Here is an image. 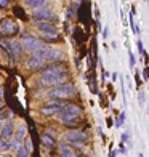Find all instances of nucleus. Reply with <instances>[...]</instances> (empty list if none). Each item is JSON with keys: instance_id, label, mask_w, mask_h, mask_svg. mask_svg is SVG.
Returning <instances> with one entry per match:
<instances>
[{"instance_id": "1", "label": "nucleus", "mask_w": 149, "mask_h": 157, "mask_svg": "<svg viewBox=\"0 0 149 157\" xmlns=\"http://www.w3.org/2000/svg\"><path fill=\"white\" fill-rule=\"evenodd\" d=\"M67 78V69L64 66H52L47 71L40 74V85H47V87H52V85H61L64 83V80Z\"/></svg>"}, {"instance_id": "2", "label": "nucleus", "mask_w": 149, "mask_h": 157, "mask_svg": "<svg viewBox=\"0 0 149 157\" xmlns=\"http://www.w3.org/2000/svg\"><path fill=\"white\" fill-rule=\"evenodd\" d=\"M80 114H82L80 106H77V104H66L64 108L56 114V117H58V120L61 124H67L69 125V124H72V120H75Z\"/></svg>"}, {"instance_id": "3", "label": "nucleus", "mask_w": 149, "mask_h": 157, "mask_svg": "<svg viewBox=\"0 0 149 157\" xmlns=\"http://www.w3.org/2000/svg\"><path fill=\"white\" fill-rule=\"evenodd\" d=\"M47 95L52 96V99L72 98L75 95V87L72 83H61V85H56L55 88H50Z\"/></svg>"}, {"instance_id": "4", "label": "nucleus", "mask_w": 149, "mask_h": 157, "mask_svg": "<svg viewBox=\"0 0 149 157\" xmlns=\"http://www.w3.org/2000/svg\"><path fill=\"white\" fill-rule=\"evenodd\" d=\"M21 44H23V45H21V48L26 50V52H31V53H37V52H40V50L45 47L39 39L32 37V35H29V34L23 35V40H21Z\"/></svg>"}, {"instance_id": "5", "label": "nucleus", "mask_w": 149, "mask_h": 157, "mask_svg": "<svg viewBox=\"0 0 149 157\" xmlns=\"http://www.w3.org/2000/svg\"><path fill=\"white\" fill-rule=\"evenodd\" d=\"M37 55L44 61H56V59L63 58V52L58 48H55V47H44L40 52H37Z\"/></svg>"}, {"instance_id": "6", "label": "nucleus", "mask_w": 149, "mask_h": 157, "mask_svg": "<svg viewBox=\"0 0 149 157\" xmlns=\"http://www.w3.org/2000/svg\"><path fill=\"white\" fill-rule=\"evenodd\" d=\"M18 32V24L15 19H3L0 23V34L2 35H13Z\"/></svg>"}, {"instance_id": "7", "label": "nucleus", "mask_w": 149, "mask_h": 157, "mask_svg": "<svg viewBox=\"0 0 149 157\" xmlns=\"http://www.w3.org/2000/svg\"><path fill=\"white\" fill-rule=\"evenodd\" d=\"M37 29L44 35H58V29H56V26L52 24L50 21H39V23H37Z\"/></svg>"}, {"instance_id": "8", "label": "nucleus", "mask_w": 149, "mask_h": 157, "mask_svg": "<svg viewBox=\"0 0 149 157\" xmlns=\"http://www.w3.org/2000/svg\"><path fill=\"white\" fill-rule=\"evenodd\" d=\"M64 138L71 143H85L88 138V135L85 133V132H79V130H69L66 135H64Z\"/></svg>"}, {"instance_id": "9", "label": "nucleus", "mask_w": 149, "mask_h": 157, "mask_svg": "<svg viewBox=\"0 0 149 157\" xmlns=\"http://www.w3.org/2000/svg\"><path fill=\"white\" fill-rule=\"evenodd\" d=\"M15 128H13V124L11 122H6L3 127H2V130H0V138H2L5 143H8L13 136H15Z\"/></svg>"}, {"instance_id": "10", "label": "nucleus", "mask_w": 149, "mask_h": 157, "mask_svg": "<svg viewBox=\"0 0 149 157\" xmlns=\"http://www.w3.org/2000/svg\"><path fill=\"white\" fill-rule=\"evenodd\" d=\"M34 18L35 19H42V21H47L53 16V11L52 8H48V6H42V8H37V10H34Z\"/></svg>"}, {"instance_id": "11", "label": "nucleus", "mask_w": 149, "mask_h": 157, "mask_svg": "<svg viewBox=\"0 0 149 157\" xmlns=\"http://www.w3.org/2000/svg\"><path fill=\"white\" fill-rule=\"evenodd\" d=\"M2 45H3L6 50H8V52H10V55H13L15 58H19V55H21V50H23V48H21V45L18 44V42H3Z\"/></svg>"}, {"instance_id": "12", "label": "nucleus", "mask_w": 149, "mask_h": 157, "mask_svg": "<svg viewBox=\"0 0 149 157\" xmlns=\"http://www.w3.org/2000/svg\"><path fill=\"white\" fill-rule=\"evenodd\" d=\"M44 64H45V61L42 59V58H40V56H39L37 53H34V56H32V58H31L29 61L26 63V66L29 67V69H39V67H42V66H44Z\"/></svg>"}, {"instance_id": "13", "label": "nucleus", "mask_w": 149, "mask_h": 157, "mask_svg": "<svg viewBox=\"0 0 149 157\" xmlns=\"http://www.w3.org/2000/svg\"><path fill=\"white\" fill-rule=\"evenodd\" d=\"M59 155L61 157H75V152L71 147H67L66 144H61L59 146Z\"/></svg>"}, {"instance_id": "14", "label": "nucleus", "mask_w": 149, "mask_h": 157, "mask_svg": "<svg viewBox=\"0 0 149 157\" xmlns=\"http://www.w3.org/2000/svg\"><path fill=\"white\" fill-rule=\"evenodd\" d=\"M26 5L31 6V8L37 10V8H42V6H45L47 2H44V0H26Z\"/></svg>"}, {"instance_id": "15", "label": "nucleus", "mask_w": 149, "mask_h": 157, "mask_svg": "<svg viewBox=\"0 0 149 157\" xmlns=\"http://www.w3.org/2000/svg\"><path fill=\"white\" fill-rule=\"evenodd\" d=\"M42 143H44V146L45 147H48V149H52V147H55V144H56V143H55V140L52 138V136H50V135H42Z\"/></svg>"}, {"instance_id": "16", "label": "nucleus", "mask_w": 149, "mask_h": 157, "mask_svg": "<svg viewBox=\"0 0 149 157\" xmlns=\"http://www.w3.org/2000/svg\"><path fill=\"white\" fill-rule=\"evenodd\" d=\"M27 135V128H26V125L24 124H21L19 127H18V130H16V133H15V138H18L19 141H23V138Z\"/></svg>"}, {"instance_id": "17", "label": "nucleus", "mask_w": 149, "mask_h": 157, "mask_svg": "<svg viewBox=\"0 0 149 157\" xmlns=\"http://www.w3.org/2000/svg\"><path fill=\"white\" fill-rule=\"evenodd\" d=\"M8 146L13 149V151H18L19 147H23V144H21V141H19L18 138H15V136H13V138L8 141Z\"/></svg>"}, {"instance_id": "18", "label": "nucleus", "mask_w": 149, "mask_h": 157, "mask_svg": "<svg viewBox=\"0 0 149 157\" xmlns=\"http://www.w3.org/2000/svg\"><path fill=\"white\" fill-rule=\"evenodd\" d=\"M61 109H58V108H44L42 109V114L44 116H56Z\"/></svg>"}, {"instance_id": "19", "label": "nucleus", "mask_w": 149, "mask_h": 157, "mask_svg": "<svg viewBox=\"0 0 149 157\" xmlns=\"http://www.w3.org/2000/svg\"><path fill=\"white\" fill-rule=\"evenodd\" d=\"M16 155H18V157H31V152L23 146V147H19L18 151H16Z\"/></svg>"}, {"instance_id": "20", "label": "nucleus", "mask_w": 149, "mask_h": 157, "mask_svg": "<svg viewBox=\"0 0 149 157\" xmlns=\"http://www.w3.org/2000/svg\"><path fill=\"white\" fill-rule=\"evenodd\" d=\"M144 101H146V93H144V91H139V93H138V103H139L141 108L144 106Z\"/></svg>"}, {"instance_id": "21", "label": "nucleus", "mask_w": 149, "mask_h": 157, "mask_svg": "<svg viewBox=\"0 0 149 157\" xmlns=\"http://www.w3.org/2000/svg\"><path fill=\"white\" fill-rule=\"evenodd\" d=\"M124 120H125V114L122 112V114L119 116V120L116 122V127H117V128H119V127H122V125H124Z\"/></svg>"}, {"instance_id": "22", "label": "nucleus", "mask_w": 149, "mask_h": 157, "mask_svg": "<svg viewBox=\"0 0 149 157\" xmlns=\"http://www.w3.org/2000/svg\"><path fill=\"white\" fill-rule=\"evenodd\" d=\"M130 140H132V135H130V130H128V132H125L122 135V143H127V141H130Z\"/></svg>"}, {"instance_id": "23", "label": "nucleus", "mask_w": 149, "mask_h": 157, "mask_svg": "<svg viewBox=\"0 0 149 157\" xmlns=\"http://www.w3.org/2000/svg\"><path fill=\"white\" fill-rule=\"evenodd\" d=\"M138 50H139V53H143V56H146V52H144V45H143V42L141 40H138Z\"/></svg>"}, {"instance_id": "24", "label": "nucleus", "mask_w": 149, "mask_h": 157, "mask_svg": "<svg viewBox=\"0 0 149 157\" xmlns=\"http://www.w3.org/2000/svg\"><path fill=\"white\" fill-rule=\"evenodd\" d=\"M6 147H8V143H5L2 138H0V151H5Z\"/></svg>"}, {"instance_id": "25", "label": "nucleus", "mask_w": 149, "mask_h": 157, "mask_svg": "<svg viewBox=\"0 0 149 157\" xmlns=\"http://www.w3.org/2000/svg\"><path fill=\"white\" fill-rule=\"evenodd\" d=\"M128 58H130V66L133 67L135 66V56H133V53L130 52V50H128Z\"/></svg>"}, {"instance_id": "26", "label": "nucleus", "mask_w": 149, "mask_h": 157, "mask_svg": "<svg viewBox=\"0 0 149 157\" xmlns=\"http://www.w3.org/2000/svg\"><path fill=\"white\" fill-rule=\"evenodd\" d=\"M108 35H109V27L104 26V29H103V39H108Z\"/></svg>"}, {"instance_id": "27", "label": "nucleus", "mask_w": 149, "mask_h": 157, "mask_svg": "<svg viewBox=\"0 0 149 157\" xmlns=\"http://www.w3.org/2000/svg\"><path fill=\"white\" fill-rule=\"evenodd\" d=\"M24 147L31 152V151H32V141H31V140H27V143H26V146H24Z\"/></svg>"}, {"instance_id": "28", "label": "nucleus", "mask_w": 149, "mask_h": 157, "mask_svg": "<svg viewBox=\"0 0 149 157\" xmlns=\"http://www.w3.org/2000/svg\"><path fill=\"white\" fill-rule=\"evenodd\" d=\"M72 144H74L75 147H79V149H82V147H83V143H80V141H79V143H72Z\"/></svg>"}, {"instance_id": "29", "label": "nucleus", "mask_w": 149, "mask_h": 157, "mask_svg": "<svg viewBox=\"0 0 149 157\" xmlns=\"http://www.w3.org/2000/svg\"><path fill=\"white\" fill-rule=\"evenodd\" d=\"M5 117H6V112H0V122H3Z\"/></svg>"}, {"instance_id": "30", "label": "nucleus", "mask_w": 149, "mask_h": 157, "mask_svg": "<svg viewBox=\"0 0 149 157\" xmlns=\"http://www.w3.org/2000/svg\"><path fill=\"white\" fill-rule=\"evenodd\" d=\"M8 5V2H6V0H0V6H6Z\"/></svg>"}, {"instance_id": "31", "label": "nucleus", "mask_w": 149, "mask_h": 157, "mask_svg": "<svg viewBox=\"0 0 149 157\" xmlns=\"http://www.w3.org/2000/svg\"><path fill=\"white\" fill-rule=\"evenodd\" d=\"M117 154H119L117 151H111V154H109V157H117Z\"/></svg>"}, {"instance_id": "32", "label": "nucleus", "mask_w": 149, "mask_h": 157, "mask_svg": "<svg viewBox=\"0 0 149 157\" xmlns=\"http://www.w3.org/2000/svg\"><path fill=\"white\" fill-rule=\"evenodd\" d=\"M117 78H119V74H117V72H114V74H112V80H114V82H116V80H117Z\"/></svg>"}, {"instance_id": "33", "label": "nucleus", "mask_w": 149, "mask_h": 157, "mask_svg": "<svg viewBox=\"0 0 149 157\" xmlns=\"http://www.w3.org/2000/svg\"><path fill=\"white\" fill-rule=\"evenodd\" d=\"M120 152H122V154H125V147H124V143H122V144H120Z\"/></svg>"}, {"instance_id": "34", "label": "nucleus", "mask_w": 149, "mask_h": 157, "mask_svg": "<svg viewBox=\"0 0 149 157\" xmlns=\"http://www.w3.org/2000/svg\"><path fill=\"white\" fill-rule=\"evenodd\" d=\"M2 96H3V88L0 87V99H2Z\"/></svg>"}, {"instance_id": "35", "label": "nucleus", "mask_w": 149, "mask_h": 157, "mask_svg": "<svg viewBox=\"0 0 149 157\" xmlns=\"http://www.w3.org/2000/svg\"><path fill=\"white\" fill-rule=\"evenodd\" d=\"M2 127H3V122H0V130H2Z\"/></svg>"}, {"instance_id": "36", "label": "nucleus", "mask_w": 149, "mask_h": 157, "mask_svg": "<svg viewBox=\"0 0 149 157\" xmlns=\"http://www.w3.org/2000/svg\"><path fill=\"white\" fill-rule=\"evenodd\" d=\"M138 157H144V155H143V154H141V152H139V154H138Z\"/></svg>"}, {"instance_id": "37", "label": "nucleus", "mask_w": 149, "mask_h": 157, "mask_svg": "<svg viewBox=\"0 0 149 157\" xmlns=\"http://www.w3.org/2000/svg\"><path fill=\"white\" fill-rule=\"evenodd\" d=\"M2 108H3V104H2V103H0V109H2Z\"/></svg>"}, {"instance_id": "38", "label": "nucleus", "mask_w": 149, "mask_h": 157, "mask_svg": "<svg viewBox=\"0 0 149 157\" xmlns=\"http://www.w3.org/2000/svg\"><path fill=\"white\" fill-rule=\"evenodd\" d=\"M79 157H85V155H79Z\"/></svg>"}]
</instances>
